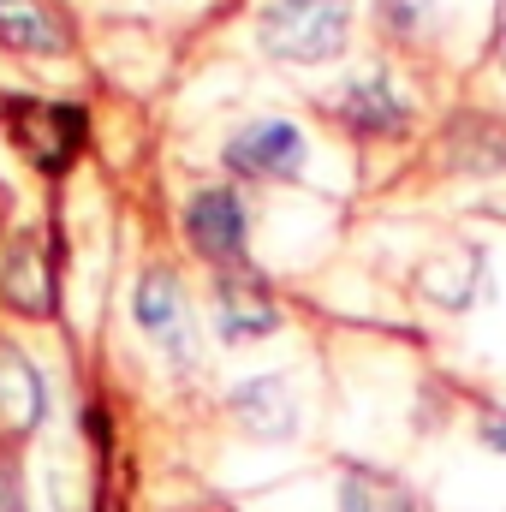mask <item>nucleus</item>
Segmentation results:
<instances>
[{
    "label": "nucleus",
    "instance_id": "nucleus-1",
    "mask_svg": "<svg viewBox=\"0 0 506 512\" xmlns=\"http://www.w3.org/2000/svg\"><path fill=\"white\" fill-rule=\"evenodd\" d=\"M6 131H12V149L36 167V173H66L84 149V108L72 102H36V96H18L6 102Z\"/></svg>",
    "mask_w": 506,
    "mask_h": 512
},
{
    "label": "nucleus",
    "instance_id": "nucleus-2",
    "mask_svg": "<svg viewBox=\"0 0 506 512\" xmlns=\"http://www.w3.org/2000/svg\"><path fill=\"white\" fill-rule=\"evenodd\" d=\"M256 42H262L268 60L322 66L346 48V6H286V0H274L256 24Z\"/></svg>",
    "mask_w": 506,
    "mask_h": 512
},
{
    "label": "nucleus",
    "instance_id": "nucleus-3",
    "mask_svg": "<svg viewBox=\"0 0 506 512\" xmlns=\"http://www.w3.org/2000/svg\"><path fill=\"white\" fill-rule=\"evenodd\" d=\"M185 239L209 268H239L245 262V203L233 185H203L185 203Z\"/></svg>",
    "mask_w": 506,
    "mask_h": 512
},
{
    "label": "nucleus",
    "instance_id": "nucleus-4",
    "mask_svg": "<svg viewBox=\"0 0 506 512\" xmlns=\"http://www.w3.org/2000/svg\"><path fill=\"white\" fill-rule=\"evenodd\" d=\"M274 328H280V304H274L268 280L251 274L245 262L221 268V280H215V334L227 346H245V340H262Z\"/></svg>",
    "mask_w": 506,
    "mask_h": 512
},
{
    "label": "nucleus",
    "instance_id": "nucleus-5",
    "mask_svg": "<svg viewBox=\"0 0 506 512\" xmlns=\"http://www.w3.org/2000/svg\"><path fill=\"white\" fill-rule=\"evenodd\" d=\"M131 316H137V328H143V334L173 358V364H185V358H191V316H185L179 274H173L167 262L143 268V280H137V292H131Z\"/></svg>",
    "mask_w": 506,
    "mask_h": 512
},
{
    "label": "nucleus",
    "instance_id": "nucleus-6",
    "mask_svg": "<svg viewBox=\"0 0 506 512\" xmlns=\"http://www.w3.org/2000/svg\"><path fill=\"white\" fill-rule=\"evenodd\" d=\"M227 167L251 179H292L304 167V131L280 114H262L227 137Z\"/></svg>",
    "mask_w": 506,
    "mask_h": 512
},
{
    "label": "nucleus",
    "instance_id": "nucleus-7",
    "mask_svg": "<svg viewBox=\"0 0 506 512\" xmlns=\"http://www.w3.org/2000/svg\"><path fill=\"white\" fill-rule=\"evenodd\" d=\"M0 298L18 316H54V256L36 233L12 239L0 256Z\"/></svg>",
    "mask_w": 506,
    "mask_h": 512
},
{
    "label": "nucleus",
    "instance_id": "nucleus-8",
    "mask_svg": "<svg viewBox=\"0 0 506 512\" xmlns=\"http://www.w3.org/2000/svg\"><path fill=\"white\" fill-rule=\"evenodd\" d=\"M334 120L358 137H393V131L411 126V102L387 84V72H370L334 96Z\"/></svg>",
    "mask_w": 506,
    "mask_h": 512
},
{
    "label": "nucleus",
    "instance_id": "nucleus-9",
    "mask_svg": "<svg viewBox=\"0 0 506 512\" xmlns=\"http://www.w3.org/2000/svg\"><path fill=\"white\" fill-rule=\"evenodd\" d=\"M227 411L251 429L256 441H286V435L298 429V399H292V387L280 382V376H251V382H239L233 399H227Z\"/></svg>",
    "mask_w": 506,
    "mask_h": 512
},
{
    "label": "nucleus",
    "instance_id": "nucleus-10",
    "mask_svg": "<svg viewBox=\"0 0 506 512\" xmlns=\"http://www.w3.org/2000/svg\"><path fill=\"white\" fill-rule=\"evenodd\" d=\"M42 411H48V382H42V370H36L24 352L0 346V429L24 435V429L42 423Z\"/></svg>",
    "mask_w": 506,
    "mask_h": 512
},
{
    "label": "nucleus",
    "instance_id": "nucleus-11",
    "mask_svg": "<svg viewBox=\"0 0 506 512\" xmlns=\"http://www.w3.org/2000/svg\"><path fill=\"white\" fill-rule=\"evenodd\" d=\"M0 42L12 54H60L66 30L42 0H0Z\"/></svg>",
    "mask_w": 506,
    "mask_h": 512
},
{
    "label": "nucleus",
    "instance_id": "nucleus-12",
    "mask_svg": "<svg viewBox=\"0 0 506 512\" xmlns=\"http://www.w3.org/2000/svg\"><path fill=\"white\" fill-rule=\"evenodd\" d=\"M447 161L465 173H501L506 167V126L483 120V114H459L447 126Z\"/></svg>",
    "mask_w": 506,
    "mask_h": 512
},
{
    "label": "nucleus",
    "instance_id": "nucleus-13",
    "mask_svg": "<svg viewBox=\"0 0 506 512\" xmlns=\"http://www.w3.org/2000/svg\"><path fill=\"white\" fill-rule=\"evenodd\" d=\"M340 512H417L411 489L387 471H370V465H352L340 477Z\"/></svg>",
    "mask_w": 506,
    "mask_h": 512
},
{
    "label": "nucleus",
    "instance_id": "nucleus-14",
    "mask_svg": "<svg viewBox=\"0 0 506 512\" xmlns=\"http://www.w3.org/2000/svg\"><path fill=\"white\" fill-rule=\"evenodd\" d=\"M429 12H435V0H381V24L393 36H417Z\"/></svg>",
    "mask_w": 506,
    "mask_h": 512
},
{
    "label": "nucleus",
    "instance_id": "nucleus-15",
    "mask_svg": "<svg viewBox=\"0 0 506 512\" xmlns=\"http://www.w3.org/2000/svg\"><path fill=\"white\" fill-rule=\"evenodd\" d=\"M0 512H24V495H18V471L0 459Z\"/></svg>",
    "mask_w": 506,
    "mask_h": 512
},
{
    "label": "nucleus",
    "instance_id": "nucleus-16",
    "mask_svg": "<svg viewBox=\"0 0 506 512\" xmlns=\"http://www.w3.org/2000/svg\"><path fill=\"white\" fill-rule=\"evenodd\" d=\"M477 435H483V447H495V453H506V405H501V411H489V417H483V429H477Z\"/></svg>",
    "mask_w": 506,
    "mask_h": 512
},
{
    "label": "nucleus",
    "instance_id": "nucleus-17",
    "mask_svg": "<svg viewBox=\"0 0 506 512\" xmlns=\"http://www.w3.org/2000/svg\"><path fill=\"white\" fill-rule=\"evenodd\" d=\"M286 6H352V0H286Z\"/></svg>",
    "mask_w": 506,
    "mask_h": 512
},
{
    "label": "nucleus",
    "instance_id": "nucleus-18",
    "mask_svg": "<svg viewBox=\"0 0 506 512\" xmlns=\"http://www.w3.org/2000/svg\"><path fill=\"white\" fill-rule=\"evenodd\" d=\"M501 66H506V30H501Z\"/></svg>",
    "mask_w": 506,
    "mask_h": 512
}]
</instances>
